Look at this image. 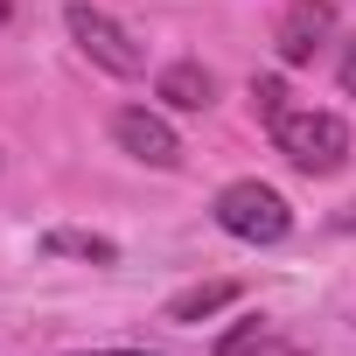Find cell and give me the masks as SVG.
I'll return each mask as SVG.
<instances>
[{
    "label": "cell",
    "mask_w": 356,
    "mask_h": 356,
    "mask_svg": "<svg viewBox=\"0 0 356 356\" xmlns=\"http://www.w3.org/2000/svg\"><path fill=\"white\" fill-rule=\"evenodd\" d=\"M273 147L300 168V175H335L349 168V126L335 112H280L273 119Z\"/></svg>",
    "instance_id": "6da1fadb"
},
{
    "label": "cell",
    "mask_w": 356,
    "mask_h": 356,
    "mask_svg": "<svg viewBox=\"0 0 356 356\" xmlns=\"http://www.w3.org/2000/svg\"><path fill=\"white\" fill-rule=\"evenodd\" d=\"M217 224H224L231 238H245V245H280V238L293 231V210H286V196L266 189V182H224V189H217Z\"/></svg>",
    "instance_id": "7a4b0ae2"
},
{
    "label": "cell",
    "mask_w": 356,
    "mask_h": 356,
    "mask_svg": "<svg viewBox=\"0 0 356 356\" xmlns=\"http://www.w3.org/2000/svg\"><path fill=\"white\" fill-rule=\"evenodd\" d=\"M63 29H70V42H77L98 70H112V77H140V70H147V49H140L105 8H91V0H70V8H63Z\"/></svg>",
    "instance_id": "3957f363"
},
{
    "label": "cell",
    "mask_w": 356,
    "mask_h": 356,
    "mask_svg": "<svg viewBox=\"0 0 356 356\" xmlns=\"http://www.w3.org/2000/svg\"><path fill=\"white\" fill-rule=\"evenodd\" d=\"M328 35H335V0H293L280 15V29H273V49H280L286 70H300V63H314L328 49Z\"/></svg>",
    "instance_id": "277c9868"
},
{
    "label": "cell",
    "mask_w": 356,
    "mask_h": 356,
    "mask_svg": "<svg viewBox=\"0 0 356 356\" xmlns=\"http://www.w3.org/2000/svg\"><path fill=\"white\" fill-rule=\"evenodd\" d=\"M112 140L133 161H147V168H182V140H175V126L161 112H147V105H119L112 112Z\"/></svg>",
    "instance_id": "5b68a950"
},
{
    "label": "cell",
    "mask_w": 356,
    "mask_h": 356,
    "mask_svg": "<svg viewBox=\"0 0 356 356\" xmlns=\"http://www.w3.org/2000/svg\"><path fill=\"white\" fill-rule=\"evenodd\" d=\"M154 98H161V105H175V112H210L217 77H210L203 63H168V70H161V84H154Z\"/></svg>",
    "instance_id": "8992f818"
},
{
    "label": "cell",
    "mask_w": 356,
    "mask_h": 356,
    "mask_svg": "<svg viewBox=\"0 0 356 356\" xmlns=\"http://www.w3.org/2000/svg\"><path fill=\"white\" fill-rule=\"evenodd\" d=\"M238 300V280H203V286H182L168 307H161V321H175V328H196V321H210V314H224Z\"/></svg>",
    "instance_id": "52a82bcc"
},
{
    "label": "cell",
    "mask_w": 356,
    "mask_h": 356,
    "mask_svg": "<svg viewBox=\"0 0 356 356\" xmlns=\"http://www.w3.org/2000/svg\"><path fill=\"white\" fill-rule=\"evenodd\" d=\"M217 356H307V349L273 321H238V328L217 335Z\"/></svg>",
    "instance_id": "ba28073f"
},
{
    "label": "cell",
    "mask_w": 356,
    "mask_h": 356,
    "mask_svg": "<svg viewBox=\"0 0 356 356\" xmlns=\"http://www.w3.org/2000/svg\"><path fill=\"white\" fill-rule=\"evenodd\" d=\"M42 252H56V259H91V266H112V259H119V245L98 238V231H49Z\"/></svg>",
    "instance_id": "9c48e42d"
},
{
    "label": "cell",
    "mask_w": 356,
    "mask_h": 356,
    "mask_svg": "<svg viewBox=\"0 0 356 356\" xmlns=\"http://www.w3.org/2000/svg\"><path fill=\"white\" fill-rule=\"evenodd\" d=\"M252 112L273 126V119L286 112V84H280V77H259V84H252Z\"/></svg>",
    "instance_id": "30bf717a"
},
{
    "label": "cell",
    "mask_w": 356,
    "mask_h": 356,
    "mask_svg": "<svg viewBox=\"0 0 356 356\" xmlns=\"http://www.w3.org/2000/svg\"><path fill=\"white\" fill-rule=\"evenodd\" d=\"M342 91L356 98V42H342Z\"/></svg>",
    "instance_id": "8fae6325"
},
{
    "label": "cell",
    "mask_w": 356,
    "mask_h": 356,
    "mask_svg": "<svg viewBox=\"0 0 356 356\" xmlns=\"http://www.w3.org/2000/svg\"><path fill=\"white\" fill-rule=\"evenodd\" d=\"M77 356H154V349H77Z\"/></svg>",
    "instance_id": "7c38bea8"
},
{
    "label": "cell",
    "mask_w": 356,
    "mask_h": 356,
    "mask_svg": "<svg viewBox=\"0 0 356 356\" xmlns=\"http://www.w3.org/2000/svg\"><path fill=\"white\" fill-rule=\"evenodd\" d=\"M335 224H342V231H349V224H356V203H349V210H342V217H335Z\"/></svg>",
    "instance_id": "4fadbf2b"
}]
</instances>
